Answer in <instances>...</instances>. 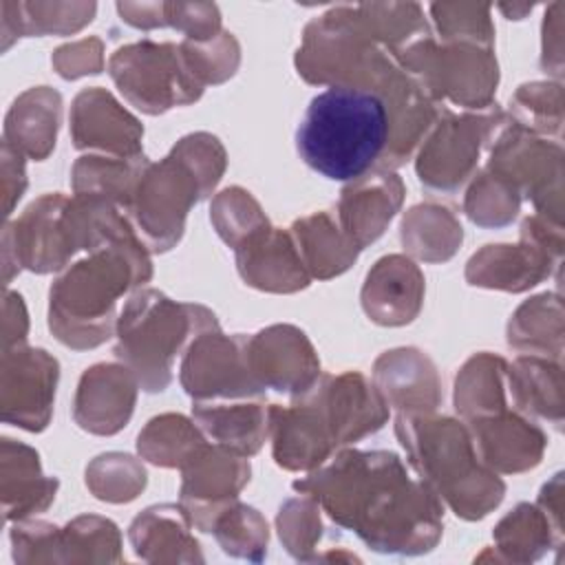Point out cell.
Wrapping results in <instances>:
<instances>
[{"instance_id":"1","label":"cell","mask_w":565,"mask_h":565,"mask_svg":"<svg viewBox=\"0 0 565 565\" xmlns=\"http://www.w3.org/2000/svg\"><path fill=\"white\" fill-rule=\"evenodd\" d=\"M391 141V113L382 95L358 86L318 93L296 130L300 159L331 181H358Z\"/></svg>"},{"instance_id":"2","label":"cell","mask_w":565,"mask_h":565,"mask_svg":"<svg viewBox=\"0 0 565 565\" xmlns=\"http://www.w3.org/2000/svg\"><path fill=\"white\" fill-rule=\"evenodd\" d=\"M90 260L77 263L51 289V329L73 347H95L108 338L113 307L126 278L146 280L150 263L130 230L99 243Z\"/></svg>"},{"instance_id":"3","label":"cell","mask_w":565,"mask_h":565,"mask_svg":"<svg viewBox=\"0 0 565 565\" xmlns=\"http://www.w3.org/2000/svg\"><path fill=\"white\" fill-rule=\"evenodd\" d=\"M194 329H216L214 313L196 305H174L157 291L137 294L119 320L117 355L135 369L146 391H163L172 358Z\"/></svg>"},{"instance_id":"4","label":"cell","mask_w":565,"mask_h":565,"mask_svg":"<svg viewBox=\"0 0 565 565\" xmlns=\"http://www.w3.org/2000/svg\"><path fill=\"white\" fill-rule=\"evenodd\" d=\"M110 75L121 93L139 108L159 113L185 99L174 90L177 84L190 99L201 93V82L190 71L181 46L137 42L119 49L110 60Z\"/></svg>"},{"instance_id":"5","label":"cell","mask_w":565,"mask_h":565,"mask_svg":"<svg viewBox=\"0 0 565 565\" xmlns=\"http://www.w3.org/2000/svg\"><path fill=\"white\" fill-rule=\"evenodd\" d=\"M183 163L170 154L161 166L141 174L132 192V214L152 249H168L181 236L183 218L192 201L207 190L196 177H183ZM139 230V232H141Z\"/></svg>"},{"instance_id":"6","label":"cell","mask_w":565,"mask_h":565,"mask_svg":"<svg viewBox=\"0 0 565 565\" xmlns=\"http://www.w3.org/2000/svg\"><path fill=\"white\" fill-rule=\"evenodd\" d=\"M247 340H225L216 329L203 331L192 342L183 362V386L194 397L258 395L263 384L247 366Z\"/></svg>"},{"instance_id":"7","label":"cell","mask_w":565,"mask_h":565,"mask_svg":"<svg viewBox=\"0 0 565 565\" xmlns=\"http://www.w3.org/2000/svg\"><path fill=\"white\" fill-rule=\"evenodd\" d=\"M422 285V276L411 260L402 256L382 258L366 278L364 309L382 324H404L419 309Z\"/></svg>"},{"instance_id":"8","label":"cell","mask_w":565,"mask_h":565,"mask_svg":"<svg viewBox=\"0 0 565 565\" xmlns=\"http://www.w3.org/2000/svg\"><path fill=\"white\" fill-rule=\"evenodd\" d=\"M399 201L402 183L395 179V174H377V179L369 181L366 185L347 190L340 205L347 236L362 249L369 241H373L369 210H377L380 214L393 218Z\"/></svg>"},{"instance_id":"9","label":"cell","mask_w":565,"mask_h":565,"mask_svg":"<svg viewBox=\"0 0 565 565\" xmlns=\"http://www.w3.org/2000/svg\"><path fill=\"white\" fill-rule=\"evenodd\" d=\"M194 415L203 430H207L225 450H238L247 455L256 452L265 435V415L258 404H238L232 411H225L223 406L205 408L203 404H196Z\"/></svg>"},{"instance_id":"10","label":"cell","mask_w":565,"mask_h":565,"mask_svg":"<svg viewBox=\"0 0 565 565\" xmlns=\"http://www.w3.org/2000/svg\"><path fill=\"white\" fill-rule=\"evenodd\" d=\"M430 13L444 38L490 49L494 31L488 4H430Z\"/></svg>"},{"instance_id":"11","label":"cell","mask_w":565,"mask_h":565,"mask_svg":"<svg viewBox=\"0 0 565 565\" xmlns=\"http://www.w3.org/2000/svg\"><path fill=\"white\" fill-rule=\"evenodd\" d=\"M55 64L64 77H77L82 73H97V68L102 66V42L97 40V44L86 55H77L75 44L64 46L57 51Z\"/></svg>"}]
</instances>
